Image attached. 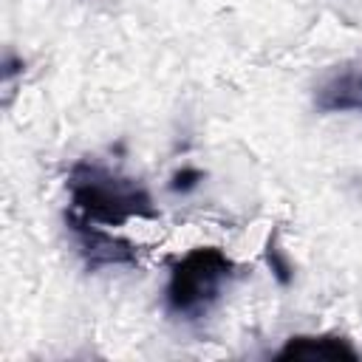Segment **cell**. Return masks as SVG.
<instances>
[{
    "label": "cell",
    "instance_id": "5b68a950",
    "mask_svg": "<svg viewBox=\"0 0 362 362\" xmlns=\"http://www.w3.org/2000/svg\"><path fill=\"white\" fill-rule=\"evenodd\" d=\"M314 102L325 113H348V110L362 113V74L342 71V74L331 76L317 90V99Z\"/></svg>",
    "mask_w": 362,
    "mask_h": 362
},
{
    "label": "cell",
    "instance_id": "3957f363",
    "mask_svg": "<svg viewBox=\"0 0 362 362\" xmlns=\"http://www.w3.org/2000/svg\"><path fill=\"white\" fill-rule=\"evenodd\" d=\"M65 223L82 252V257L88 260V266H130L136 263V246L124 238L110 235L102 223L85 221L74 212L65 215Z\"/></svg>",
    "mask_w": 362,
    "mask_h": 362
},
{
    "label": "cell",
    "instance_id": "7a4b0ae2",
    "mask_svg": "<svg viewBox=\"0 0 362 362\" xmlns=\"http://www.w3.org/2000/svg\"><path fill=\"white\" fill-rule=\"evenodd\" d=\"M235 277V260L218 246L189 249L170 272L164 303L167 311L184 320L204 317Z\"/></svg>",
    "mask_w": 362,
    "mask_h": 362
},
{
    "label": "cell",
    "instance_id": "52a82bcc",
    "mask_svg": "<svg viewBox=\"0 0 362 362\" xmlns=\"http://www.w3.org/2000/svg\"><path fill=\"white\" fill-rule=\"evenodd\" d=\"M201 181H204V173H201V170H195V167H181V170L173 175L170 189H173V192H189V189H195Z\"/></svg>",
    "mask_w": 362,
    "mask_h": 362
},
{
    "label": "cell",
    "instance_id": "6da1fadb",
    "mask_svg": "<svg viewBox=\"0 0 362 362\" xmlns=\"http://www.w3.org/2000/svg\"><path fill=\"white\" fill-rule=\"evenodd\" d=\"M68 198L74 215L102 223L122 226L133 218H156V204L150 192L130 175L110 170L99 161H76L68 173Z\"/></svg>",
    "mask_w": 362,
    "mask_h": 362
},
{
    "label": "cell",
    "instance_id": "8992f818",
    "mask_svg": "<svg viewBox=\"0 0 362 362\" xmlns=\"http://www.w3.org/2000/svg\"><path fill=\"white\" fill-rule=\"evenodd\" d=\"M266 263H269V269L274 272V277L286 286L288 280H291V263H288V257L283 255V249L277 246V238H269V243H266Z\"/></svg>",
    "mask_w": 362,
    "mask_h": 362
},
{
    "label": "cell",
    "instance_id": "277c9868",
    "mask_svg": "<svg viewBox=\"0 0 362 362\" xmlns=\"http://www.w3.org/2000/svg\"><path fill=\"white\" fill-rule=\"evenodd\" d=\"M280 362H294V359H328V362H356L359 351L351 345V339L337 337V334H297L288 337L286 345L274 354Z\"/></svg>",
    "mask_w": 362,
    "mask_h": 362
}]
</instances>
